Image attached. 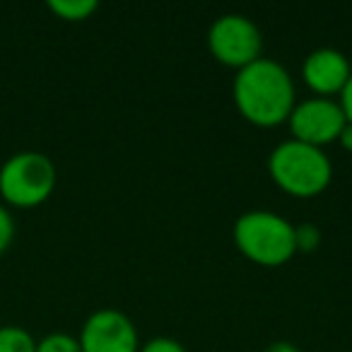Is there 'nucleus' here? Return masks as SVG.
Masks as SVG:
<instances>
[{
  "mask_svg": "<svg viewBox=\"0 0 352 352\" xmlns=\"http://www.w3.org/2000/svg\"><path fill=\"white\" fill-rule=\"evenodd\" d=\"M58 171L49 155L22 150L0 166V198L12 208H36L51 198Z\"/></svg>",
  "mask_w": 352,
  "mask_h": 352,
  "instance_id": "obj_4",
  "label": "nucleus"
},
{
  "mask_svg": "<svg viewBox=\"0 0 352 352\" xmlns=\"http://www.w3.org/2000/svg\"><path fill=\"white\" fill-rule=\"evenodd\" d=\"M294 236H297V251H316V246L321 244V230L314 222H302L294 225Z\"/></svg>",
  "mask_w": 352,
  "mask_h": 352,
  "instance_id": "obj_12",
  "label": "nucleus"
},
{
  "mask_svg": "<svg viewBox=\"0 0 352 352\" xmlns=\"http://www.w3.org/2000/svg\"><path fill=\"white\" fill-rule=\"evenodd\" d=\"M232 97L246 121L263 128L285 123L297 104L289 70L265 56L236 70Z\"/></svg>",
  "mask_w": 352,
  "mask_h": 352,
  "instance_id": "obj_1",
  "label": "nucleus"
},
{
  "mask_svg": "<svg viewBox=\"0 0 352 352\" xmlns=\"http://www.w3.org/2000/svg\"><path fill=\"white\" fill-rule=\"evenodd\" d=\"M78 342L82 352H140L135 323L113 307L89 314L80 328Z\"/></svg>",
  "mask_w": 352,
  "mask_h": 352,
  "instance_id": "obj_7",
  "label": "nucleus"
},
{
  "mask_svg": "<svg viewBox=\"0 0 352 352\" xmlns=\"http://www.w3.org/2000/svg\"><path fill=\"white\" fill-rule=\"evenodd\" d=\"M352 75V65L342 51L333 46L314 49L302 63V78L309 87L316 92V97H333L342 92Z\"/></svg>",
  "mask_w": 352,
  "mask_h": 352,
  "instance_id": "obj_8",
  "label": "nucleus"
},
{
  "mask_svg": "<svg viewBox=\"0 0 352 352\" xmlns=\"http://www.w3.org/2000/svg\"><path fill=\"white\" fill-rule=\"evenodd\" d=\"M140 352H188V350L184 347V342L174 340V338L157 336V338H150L147 342H142Z\"/></svg>",
  "mask_w": 352,
  "mask_h": 352,
  "instance_id": "obj_14",
  "label": "nucleus"
},
{
  "mask_svg": "<svg viewBox=\"0 0 352 352\" xmlns=\"http://www.w3.org/2000/svg\"><path fill=\"white\" fill-rule=\"evenodd\" d=\"M99 8L97 0H49V10L65 22H82L94 15Z\"/></svg>",
  "mask_w": 352,
  "mask_h": 352,
  "instance_id": "obj_9",
  "label": "nucleus"
},
{
  "mask_svg": "<svg viewBox=\"0 0 352 352\" xmlns=\"http://www.w3.org/2000/svg\"><path fill=\"white\" fill-rule=\"evenodd\" d=\"M261 352H302V350L289 340H273V342H268Z\"/></svg>",
  "mask_w": 352,
  "mask_h": 352,
  "instance_id": "obj_16",
  "label": "nucleus"
},
{
  "mask_svg": "<svg viewBox=\"0 0 352 352\" xmlns=\"http://www.w3.org/2000/svg\"><path fill=\"white\" fill-rule=\"evenodd\" d=\"M36 352H82V347L70 333H49L36 340Z\"/></svg>",
  "mask_w": 352,
  "mask_h": 352,
  "instance_id": "obj_11",
  "label": "nucleus"
},
{
  "mask_svg": "<svg viewBox=\"0 0 352 352\" xmlns=\"http://www.w3.org/2000/svg\"><path fill=\"white\" fill-rule=\"evenodd\" d=\"M208 46L220 63L239 70L263 56V34L251 17L241 12H227L210 25Z\"/></svg>",
  "mask_w": 352,
  "mask_h": 352,
  "instance_id": "obj_5",
  "label": "nucleus"
},
{
  "mask_svg": "<svg viewBox=\"0 0 352 352\" xmlns=\"http://www.w3.org/2000/svg\"><path fill=\"white\" fill-rule=\"evenodd\" d=\"M0 352H36V340L22 326H0Z\"/></svg>",
  "mask_w": 352,
  "mask_h": 352,
  "instance_id": "obj_10",
  "label": "nucleus"
},
{
  "mask_svg": "<svg viewBox=\"0 0 352 352\" xmlns=\"http://www.w3.org/2000/svg\"><path fill=\"white\" fill-rule=\"evenodd\" d=\"M287 123L294 140L323 147L340 138L347 118L338 99L314 94V97H307L294 104Z\"/></svg>",
  "mask_w": 352,
  "mask_h": 352,
  "instance_id": "obj_6",
  "label": "nucleus"
},
{
  "mask_svg": "<svg viewBox=\"0 0 352 352\" xmlns=\"http://www.w3.org/2000/svg\"><path fill=\"white\" fill-rule=\"evenodd\" d=\"M15 234H17L15 217H12V212L8 210L6 206H0V256L6 254V251L12 246Z\"/></svg>",
  "mask_w": 352,
  "mask_h": 352,
  "instance_id": "obj_13",
  "label": "nucleus"
},
{
  "mask_svg": "<svg viewBox=\"0 0 352 352\" xmlns=\"http://www.w3.org/2000/svg\"><path fill=\"white\" fill-rule=\"evenodd\" d=\"M234 244L246 258L261 265H283L297 254L294 225L273 210H246L232 227Z\"/></svg>",
  "mask_w": 352,
  "mask_h": 352,
  "instance_id": "obj_3",
  "label": "nucleus"
},
{
  "mask_svg": "<svg viewBox=\"0 0 352 352\" xmlns=\"http://www.w3.org/2000/svg\"><path fill=\"white\" fill-rule=\"evenodd\" d=\"M338 102H340L342 111H345L347 123H352V75H350V80H347L345 87H342V92H340V97H338Z\"/></svg>",
  "mask_w": 352,
  "mask_h": 352,
  "instance_id": "obj_15",
  "label": "nucleus"
},
{
  "mask_svg": "<svg viewBox=\"0 0 352 352\" xmlns=\"http://www.w3.org/2000/svg\"><path fill=\"white\" fill-rule=\"evenodd\" d=\"M268 171L270 179L289 196L314 198L331 186L333 162L323 147L287 138L270 150Z\"/></svg>",
  "mask_w": 352,
  "mask_h": 352,
  "instance_id": "obj_2",
  "label": "nucleus"
},
{
  "mask_svg": "<svg viewBox=\"0 0 352 352\" xmlns=\"http://www.w3.org/2000/svg\"><path fill=\"white\" fill-rule=\"evenodd\" d=\"M338 142H340L345 150L352 152V123H345V128H342L340 138H338Z\"/></svg>",
  "mask_w": 352,
  "mask_h": 352,
  "instance_id": "obj_17",
  "label": "nucleus"
}]
</instances>
